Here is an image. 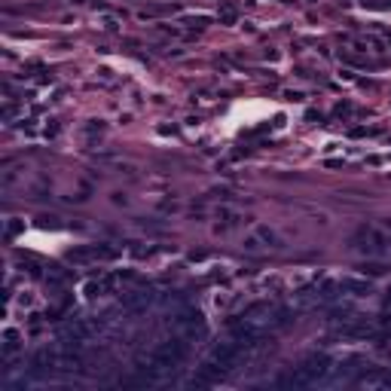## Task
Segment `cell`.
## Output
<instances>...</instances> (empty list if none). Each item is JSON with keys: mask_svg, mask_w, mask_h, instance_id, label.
I'll use <instances>...</instances> for the list:
<instances>
[{"mask_svg": "<svg viewBox=\"0 0 391 391\" xmlns=\"http://www.w3.org/2000/svg\"><path fill=\"white\" fill-rule=\"evenodd\" d=\"M217 15H220V25H236V19H239V9H236V3H223Z\"/></svg>", "mask_w": 391, "mask_h": 391, "instance_id": "10", "label": "cell"}, {"mask_svg": "<svg viewBox=\"0 0 391 391\" xmlns=\"http://www.w3.org/2000/svg\"><path fill=\"white\" fill-rule=\"evenodd\" d=\"M174 333L184 336V340H202V336L208 333L202 312L199 309H184L181 315L174 318Z\"/></svg>", "mask_w": 391, "mask_h": 391, "instance_id": "3", "label": "cell"}, {"mask_svg": "<svg viewBox=\"0 0 391 391\" xmlns=\"http://www.w3.org/2000/svg\"><path fill=\"white\" fill-rule=\"evenodd\" d=\"M354 242H361L358 247L361 251H367V254H382L385 251V236H379L373 226H364L358 236H354Z\"/></svg>", "mask_w": 391, "mask_h": 391, "instance_id": "6", "label": "cell"}, {"mask_svg": "<svg viewBox=\"0 0 391 391\" xmlns=\"http://www.w3.org/2000/svg\"><path fill=\"white\" fill-rule=\"evenodd\" d=\"M184 354H187V340L184 336H171V340L153 345L147 361H150V370H171L184 361Z\"/></svg>", "mask_w": 391, "mask_h": 391, "instance_id": "2", "label": "cell"}, {"mask_svg": "<svg viewBox=\"0 0 391 391\" xmlns=\"http://www.w3.org/2000/svg\"><path fill=\"white\" fill-rule=\"evenodd\" d=\"M122 303H126V309L138 312V309H144V306L150 303V293H147V291H132V293L122 296Z\"/></svg>", "mask_w": 391, "mask_h": 391, "instance_id": "9", "label": "cell"}, {"mask_svg": "<svg viewBox=\"0 0 391 391\" xmlns=\"http://www.w3.org/2000/svg\"><path fill=\"white\" fill-rule=\"evenodd\" d=\"M340 291H348L354 296H364V293H370V281H364V278H342Z\"/></svg>", "mask_w": 391, "mask_h": 391, "instance_id": "8", "label": "cell"}, {"mask_svg": "<svg viewBox=\"0 0 391 391\" xmlns=\"http://www.w3.org/2000/svg\"><path fill=\"white\" fill-rule=\"evenodd\" d=\"M92 333H95V327L89 321H70L67 327H61V345L80 348V345H86L89 340H92Z\"/></svg>", "mask_w": 391, "mask_h": 391, "instance_id": "5", "label": "cell"}, {"mask_svg": "<svg viewBox=\"0 0 391 391\" xmlns=\"http://www.w3.org/2000/svg\"><path fill=\"white\" fill-rule=\"evenodd\" d=\"M370 333H373V327L367 321H351L342 327V336H348V340H367Z\"/></svg>", "mask_w": 391, "mask_h": 391, "instance_id": "7", "label": "cell"}, {"mask_svg": "<svg viewBox=\"0 0 391 391\" xmlns=\"http://www.w3.org/2000/svg\"><path fill=\"white\" fill-rule=\"evenodd\" d=\"M19 340H22V333L19 330H3V351H15L19 348Z\"/></svg>", "mask_w": 391, "mask_h": 391, "instance_id": "11", "label": "cell"}, {"mask_svg": "<svg viewBox=\"0 0 391 391\" xmlns=\"http://www.w3.org/2000/svg\"><path fill=\"white\" fill-rule=\"evenodd\" d=\"M327 370H330V358H327V354H312V358H306L299 367H293V373H288V376L281 379V385L309 388V385H315L318 379H321Z\"/></svg>", "mask_w": 391, "mask_h": 391, "instance_id": "1", "label": "cell"}, {"mask_svg": "<svg viewBox=\"0 0 391 391\" xmlns=\"http://www.w3.org/2000/svg\"><path fill=\"white\" fill-rule=\"evenodd\" d=\"M242 354H244V348H242L239 342L229 340V342H220V345L214 348V354H211V364H214L220 373H229V370H233V367L242 361Z\"/></svg>", "mask_w": 391, "mask_h": 391, "instance_id": "4", "label": "cell"}]
</instances>
